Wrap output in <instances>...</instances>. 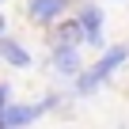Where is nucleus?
Here are the masks:
<instances>
[{"label": "nucleus", "mask_w": 129, "mask_h": 129, "mask_svg": "<svg viewBox=\"0 0 129 129\" xmlns=\"http://www.w3.org/2000/svg\"><path fill=\"white\" fill-rule=\"evenodd\" d=\"M49 106H57V95H46L38 106H0V125H30L34 118H42Z\"/></svg>", "instance_id": "1"}, {"label": "nucleus", "mask_w": 129, "mask_h": 129, "mask_svg": "<svg viewBox=\"0 0 129 129\" xmlns=\"http://www.w3.org/2000/svg\"><path fill=\"white\" fill-rule=\"evenodd\" d=\"M64 12H69V0H27V15L38 27H53L57 19H64Z\"/></svg>", "instance_id": "2"}, {"label": "nucleus", "mask_w": 129, "mask_h": 129, "mask_svg": "<svg viewBox=\"0 0 129 129\" xmlns=\"http://www.w3.org/2000/svg\"><path fill=\"white\" fill-rule=\"evenodd\" d=\"M80 27H84V42L103 46V8H80Z\"/></svg>", "instance_id": "3"}, {"label": "nucleus", "mask_w": 129, "mask_h": 129, "mask_svg": "<svg viewBox=\"0 0 129 129\" xmlns=\"http://www.w3.org/2000/svg\"><path fill=\"white\" fill-rule=\"evenodd\" d=\"M53 69L64 72V76H76L80 72V49L76 46H57L53 49Z\"/></svg>", "instance_id": "4"}, {"label": "nucleus", "mask_w": 129, "mask_h": 129, "mask_svg": "<svg viewBox=\"0 0 129 129\" xmlns=\"http://www.w3.org/2000/svg\"><path fill=\"white\" fill-rule=\"evenodd\" d=\"M125 57H129V46H110V49H106V53H103V61H99V64H95V69H91V72H95V76H99V80H106V76H110V72H114V69H118V64H121V61H125Z\"/></svg>", "instance_id": "5"}, {"label": "nucleus", "mask_w": 129, "mask_h": 129, "mask_svg": "<svg viewBox=\"0 0 129 129\" xmlns=\"http://www.w3.org/2000/svg\"><path fill=\"white\" fill-rule=\"evenodd\" d=\"M0 57H4L8 64H15V69H30V53L19 42H12V38H0Z\"/></svg>", "instance_id": "6"}, {"label": "nucleus", "mask_w": 129, "mask_h": 129, "mask_svg": "<svg viewBox=\"0 0 129 129\" xmlns=\"http://www.w3.org/2000/svg\"><path fill=\"white\" fill-rule=\"evenodd\" d=\"M53 42H57V46H80V42H84V27H80V19H64V23L53 30Z\"/></svg>", "instance_id": "7"}, {"label": "nucleus", "mask_w": 129, "mask_h": 129, "mask_svg": "<svg viewBox=\"0 0 129 129\" xmlns=\"http://www.w3.org/2000/svg\"><path fill=\"white\" fill-rule=\"evenodd\" d=\"M99 84H103V80L87 69V72H80V80H76V95H91V91H99Z\"/></svg>", "instance_id": "8"}, {"label": "nucleus", "mask_w": 129, "mask_h": 129, "mask_svg": "<svg viewBox=\"0 0 129 129\" xmlns=\"http://www.w3.org/2000/svg\"><path fill=\"white\" fill-rule=\"evenodd\" d=\"M8 103H12V87L0 80V106H8Z\"/></svg>", "instance_id": "9"}, {"label": "nucleus", "mask_w": 129, "mask_h": 129, "mask_svg": "<svg viewBox=\"0 0 129 129\" xmlns=\"http://www.w3.org/2000/svg\"><path fill=\"white\" fill-rule=\"evenodd\" d=\"M0 38H4V15H0Z\"/></svg>", "instance_id": "10"}]
</instances>
